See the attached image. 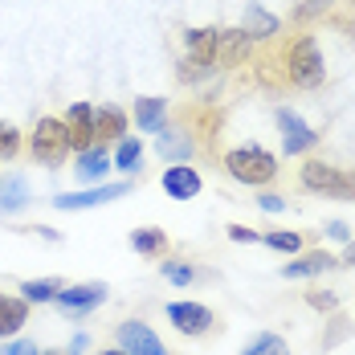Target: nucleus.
<instances>
[{
    "mask_svg": "<svg viewBox=\"0 0 355 355\" xmlns=\"http://www.w3.org/2000/svg\"><path fill=\"white\" fill-rule=\"evenodd\" d=\"M249 53H253V41L245 37V29H216V62L213 66L233 70V66L249 62Z\"/></svg>",
    "mask_w": 355,
    "mask_h": 355,
    "instance_id": "obj_10",
    "label": "nucleus"
},
{
    "mask_svg": "<svg viewBox=\"0 0 355 355\" xmlns=\"http://www.w3.org/2000/svg\"><path fill=\"white\" fill-rule=\"evenodd\" d=\"M62 278H37V282H21V298L37 306V302H53L58 298V290H62Z\"/></svg>",
    "mask_w": 355,
    "mask_h": 355,
    "instance_id": "obj_23",
    "label": "nucleus"
},
{
    "mask_svg": "<svg viewBox=\"0 0 355 355\" xmlns=\"http://www.w3.org/2000/svg\"><path fill=\"white\" fill-rule=\"evenodd\" d=\"M127 135V110L123 107H94V143L107 147V143H119Z\"/></svg>",
    "mask_w": 355,
    "mask_h": 355,
    "instance_id": "obj_13",
    "label": "nucleus"
},
{
    "mask_svg": "<svg viewBox=\"0 0 355 355\" xmlns=\"http://www.w3.org/2000/svg\"><path fill=\"white\" fill-rule=\"evenodd\" d=\"M107 294H110L107 282H78V286H62L53 302L66 319H86L90 311H98L107 302Z\"/></svg>",
    "mask_w": 355,
    "mask_h": 355,
    "instance_id": "obj_5",
    "label": "nucleus"
},
{
    "mask_svg": "<svg viewBox=\"0 0 355 355\" xmlns=\"http://www.w3.org/2000/svg\"><path fill=\"white\" fill-rule=\"evenodd\" d=\"M41 355H66V352H41Z\"/></svg>",
    "mask_w": 355,
    "mask_h": 355,
    "instance_id": "obj_38",
    "label": "nucleus"
},
{
    "mask_svg": "<svg viewBox=\"0 0 355 355\" xmlns=\"http://www.w3.org/2000/svg\"><path fill=\"white\" fill-rule=\"evenodd\" d=\"M29 205V184L25 176H0V213H17Z\"/></svg>",
    "mask_w": 355,
    "mask_h": 355,
    "instance_id": "obj_21",
    "label": "nucleus"
},
{
    "mask_svg": "<svg viewBox=\"0 0 355 355\" xmlns=\"http://www.w3.org/2000/svg\"><path fill=\"white\" fill-rule=\"evenodd\" d=\"M114 339H119V347L127 355H172L164 347V339L147 327L143 319H127L114 327Z\"/></svg>",
    "mask_w": 355,
    "mask_h": 355,
    "instance_id": "obj_7",
    "label": "nucleus"
},
{
    "mask_svg": "<svg viewBox=\"0 0 355 355\" xmlns=\"http://www.w3.org/2000/svg\"><path fill=\"white\" fill-rule=\"evenodd\" d=\"M245 37L249 41H270V37L278 33V17L274 12H266V8H257V4H249L245 8Z\"/></svg>",
    "mask_w": 355,
    "mask_h": 355,
    "instance_id": "obj_20",
    "label": "nucleus"
},
{
    "mask_svg": "<svg viewBox=\"0 0 355 355\" xmlns=\"http://www.w3.org/2000/svg\"><path fill=\"white\" fill-rule=\"evenodd\" d=\"M241 355H290L282 335H274V331H261V335H253L245 343V352Z\"/></svg>",
    "mask_w": 355,
    "mask_h": 355,
    "instance_id": "obj_25",
    "label": "nucleus"
},
{
    "mask_svg": "<svg viewBox=\"0 0 355 355\" xmlns=\"http://www.w3.org/2000/svg\"><path fill=\"white\" fill-rule=\"evenodd\" d=\"M110 168H114V164H110L107 147H98V143H94V147H86V151H78V164H73V176H78V180H90V184H94V180H103V176H107Z\"/></svg>",
    "mask_w": 355,
    "mask_h": 355,
    "instance_id": "obj_17",
    "label": "nucleus"
},
{
    "mask_svg": "<svg viewBox=\"0 0 355 355\" xmlns=\"http://www.w3.org/2000/svg\"><path fill=\"white\" fill-rule=\"evenodd\" d=\"M164 192H168L172 200H192V196L200 192V172L188 168V164H172V168L164 172Z\"/></svg>",
    "mask_w": 355,
    "mask_h": 355,
    "instance_id": "obj_15",
    "label": "nucleus"
},
{
    "mask_svg": "<svg viewBox=\"0 0 355 355\" xmlns=\"http://www.w3.org/2000/svg\"><path fill=\"white\" fill-rule=\"evenodd\" d=\"M225 172L237 180V184H249V188H261L278 176V155L257 147V143H245V147H233L225 155Z\"/></svg>",
    "mask_w": 355,
    "mask_h": 355,
    "instance_id": "obj_2",
    "label": "nucleus"
},
{
    "mask_svg": "<svg viewBox=\"0 0 355 355\" xmlns=\"http://www.w3.org/2000/svg\"><path fill=\"white\" fill-rule=\"evenodd\" d=\"M327 237H335V241H352V229H347L343 220H331V225H327Z\"/></svg>",
    "mask_w": 355,
    "mask_h": 355,
    "instance_id": "obj_34",
    "label": "nucleus"
},
{
    "mask_svg": "<svg viewBox=\"0 0 355 355\" xmlns=\"http://www.w3.org/2000/svg\"><path fill=\"white\" fill-rule=\"evenodd\" d=\"M98 355H127L123 347H110V352H98Z\"/></svg>",
    "mask_w": 355,
    "mask_h": 355,
    "instance_id": "obj_37",
    "label": "nucleus"
},
{
    "mask_svg": "<svg viewBox=\"0 0 355 355\" xmlns=\"http://www.w3.org/2000/svg\"><path fill=\"white\" fill-rule=\"evenodd\" d=\"M21 155V131L12 123H0V159H17Z\"/></svg>",
    "mask_w": 355,
    "mask_h": 355,
    "instance_id": "obj_29",
    "label": "nucleus"
},
{
    "mask_svg": "<svg viewBox=\"0 0 355 355\" xmlns=\"http://www.w3.org/2000/svg\"><path fill=\"white\" fill-rule=\"evenodd\" d=\"M131 114H135V127L139 131H151V135H159L168 127V103L164 98H139Z\"/></svg>",
    "mask_w": 355,
    "mask_h": 355,
    "instance_id": "obj_18",
    "label": "nucleus"
},
{
    "mask_svg": "<svg viewBox=\"0 0 355 355\" xmlns=\"http://www.w3.org/2000/svg\"><path fill=\"white\" fill-rule=\"evenodd\" d=\"M331 4H335V0H302V4L290 12V21H294V25H311L315 17H327V12H331Z\"/></svg>",
    "mask_w": 355,
    "mask_h": 355,
    "instance_id": "obj_27",
    "label": "nucleus"
},
{
    "mask_svg": "<svg viewBox=\"0 0 355 355\" xmlns=\"http://www.w3.org/2000/svg\"><path fill=\"white\" fill-rule=\"evenodd\" d=\"M0 355H41V352H37V343H29V339H12V343L0 347Z\"/></svg>",
    "mask_w": 355,
    "mask_h": 355,
    "instance_id": "obj_31",
    "label": "nucleus"
},
{
    "mask_svg": "<svg viewBox=\"0 0 355 355\" xmlns=\"http://www.w3.org/2000/svg\"><path fill=\"white\" fill-rule=\"evenodd\" d=\"M70 151L73 147H70V135H66V123L53 119V114H41L33 135H29V155L45 168H58V164H66Z\"/></svg>",
    "mask_w": 355,
    "mask_h": 355,
    "instance_id": "obj_3",
    "label": "nucleus"
},
{
    "mask_svg": "<svg viewBox=\"0 0 355 355\" xmlns=\"http://www.w3.org/2000/svg\"><path fill=\"white\" fill-rule=\"evenodd\" d=\"M131 249L143 253V257H164L168 253V233L164 229H151V225L147 229H135L131 233Z\"/></svg>",
    "mask_w": 355,
    "mask_h": 355,
    "instance_id": "obj_22",
    "label": "nucleus"
},
{
    "mask_svg": "<svg viewBox=\"0 0 355 355\" xmlns=\"http://www.w3.org/2000/svg\"><path fill=\"white\" fill-rule=\"evenodd\" d=\"M257 205H261L266 213H282V209H286V200L278 196V192H261V196H257Z\"/></svg>",
    "mask_w": 355,
    "mask_h": 355,
    "instance_id": "obj_33",
    "label": "nucleus"
},
{
    "mask_svg": "<svg viewBox=\"0 0 355 355\" xmlns=\"http://www.w3.org/2000/svg\"><path fill=\"white\" fill-rule=\"evenodd\" d=\"M168 322L176 327L180 335H209L216 327V315L205 302H168Z\"/></svg>",
    "mask_w": 355,
    "mask_h": 355,
    "instance_id": "obj_8",
    "label": "nucleus"
},
{
    "mask_svg": "<svg viewBox=\"0 0 355 355\" xmlns=\"http://www.w3.org/2000/svg\"><path fill=\"white\" fill-rule=\"evenodd\" d=\"M302 188L315 192V196H335V200H355V176L352 172H339L335 164H322V159H306L302 164Z\"/></svg>",
    "mask_w": 355,
    "mask_h": 355,
    "instance_id": "obj_4",
    "label": "nucleus"
},
{
    "mask_svg": "<svg viewBox=\"0 0 355 355\" xmlns=\"http://www.w3.org/2000/svg\"><path fill=\"white\" fill-rule=\"evenodd\" d=\"M159 274H164V282H172V286H192L196 282V266H188V261H164Z\"/></svg>",
    "mask_w": 355,
    "mask_h": 355,
    "instance_id": "obj_28",
    "label": "nucleus"
},
{
    "mask_svg": "<svg viewBox=\"0 0 355 355\" xmlns=\"http://www.w3.org/2000/svg\"><path fill=\"white\" fill-rule=\"evenodd\" d=\"M306 302H311L315 311H335V306H339V294H331V290H311Z\"/></svg>",
    "mask_w": 355,
    "mask_h": 355,
    "instance_id": "obj_30",
    "label": "nucleus"
},
{
    "mask_svg": "<svg viewBox=\"0 0 355 355\" xmlns=\"http://www.w3.org/2000/svg\"><path fill=\"white\" fill-rule=\"evenodd\" d=\"M339 261L327 249H311V253H294V261L282 266V278H319L327 270H335Z\"/></svg>",
    "mask_w": 355,
    "mask_h": 355,
    "instance_id": "obj_12",
    "label": "nucleus"
},
{
    "mask_svg": "<svg viewBox=\"0 0 355 355\" xmlns=\"http://www.w3.org/2000/svg\"><path fill=\"white\" fill-rule=\"evenodd\" d=\"M261 245H270V249H278V253H302V233H294V229H274V233H261Z\"/></svg>",
    "mask_w": 355,
    "mask_h": 355,
    "instance_id": "obj_26",
    "label": "nucleus"
},
{
    "mask_svg": "<svg viewBox=\"0 0 355 355\" xmlns=\"http://www.w3.org/2000/svg\"><path fill=\"white\" fill-rule=\"evenodd\" d=\"M62 123H66V135H70L73 151L94 147V107H90V103H73Z\"/></svg>",
    "mask_w": 355,
    "mask_h": 355,
    "instance_id": "obj_11",
    "label": "nucleus"
},
{
    "mask_svg": "<svg viewBox=\"0 0 355 355\" xmlns=\"http://www.w3.org/2000/svg\"><path fill=\"white\" fill-rule=\"evenodd\" d=\"M127 192H131V180L94 184V188H86V192H62V196H53V209H62V213H78V209L110 205V200H119V196H127Z\"/></svg>",
    "mask_w": 355,
    "mask_h": 355,
    "instance_id": "obj_6",
    "label": "nucleus"
},
{
    "mask_svg": "<svg viewBox=\"0 0 355 355\" xmlns=\"http://www.w3.org/2000/svg\"><path fill=\"white\" fill-rule=\"evenodd\" d=\"M339 266H355V237L347 241V253H343V261H339Z\"/></svg>",
    "mask_w": 355,
    "mask_h": 355,
    "instance_id": "obj_36",
    "label": "nucleus"
},
{
    "mask_svg": "<svg viewBox=\"0 0 355 355\" xmlns=\"http://www.w3.org/2000/svg\"><path fill=\"white\" fill-rule=\"evenodd\" d=\"M139 159H143V143L123 135V139H119V151H114V168H119V172H127V176H135V172L143 168Z\"/></svg>",
    "mask_w": 355,
    "mask_h": 355,
    "instance_id": "obj_24",
    "label": "nucleus"
},
{
    "mask_svg": "<svg viewBox=\"0 0 355 355\" xmlns=\"http://www.w3.org/2000/svg\"><path fill=\"white\" fill-rule=\"evenodd\" d=\"M278 127H282L286 155H302V151H311V147L319 143V131H311V127H306V119H302V114H294L290 107L278 110Z\"/></svg>",
    "mask_w": 355,
    "mask_h": 355,
    "instance_id": "obj_9",
    "label": "nucleus"
},
{
    "mask_svg": "<svg viewBox=\"0 0 355 355\" xmlns=\"http://www.w3.org/2000/svg\"><path fill=\"white\" fill-rule=\"evenodd\" d=\"M86 347H90V339H86V335H78V339L70 343V352H66V355H82Z\"/></svg>",
    "mask_w": 355,
    "mask_h": 355,
    "instance_id": "obj_35",
    "label": "nucleus"
},
{
    "mask_svg": "<svg viewBox=\"0 0 355 355\" xmlns=\"http://www.w3.org/2000/svg\"><path fill=\"white\" fill-rule=\"evenodd\" d=\"M274 66L282 70V86H298V90H315L327 78V66H322L319 41L311 33H298L282 45V53L274 58Z\"/></svg>",
    "mask_w": 355,
    "mask_h": 355,
    "instance_id": "obj_1",
    "label": "nucleus"
},
{
    "mask_svg": "<svg viewBox=\"0 0 355 355\" xmlns=\"http://www.w3.org/2000/svg\"><path fill=\"white\" fill-rule=\"evenodd\" d=\"M229 241L253 245V241H261V233H253V229H245V225H229Z\"/></svg>",
    "mask_w": 355,
    "mask_h": 355,
    "instance_id": "obj_32",
    "label": "nucleus"
},
{
    "mask_svg": "<svg viewBox=\"0 0 355 355\" xmlns=\"http://www.w3.org/2000/svg\"><path fill=\"white\" fill-rule=\"evenodd\" d=\"M155 147H159V155H164L168 164H184V159L196 151V143H192V135H188L184 127H164Z\"/></svg>",
    "mask_w": 355,
    "mask_h": 355,
    "instance_id": "obj_16",
    "label": "nucleus"
},
{
    "mask_svg": "<svg viewBox=\"0 0 355 355\" xmlns=\"http://www.w3.org/2000/svg\"><path fill=\"white\" fill-rule=\"evenodd\" d=\"M184 49H188L184 62L209 70L216 62V29H188V33H184Z\"/></svg>",
    "mask_w": 355,
    "mask_h": 355,
    "instance_id": "obj_14",
    "label": "nucleus"
},
{
    "mask_svg": "<svg viewBox=\"0 0 355 355\" xmlns=\"http://www.w3.org/2000/svg\"><path fill=\"white\" fill-rule=\"evenodd\" d=\"M29 319V302L25 298H12V294H0V339H12Z\"/></svg>",
    "mask_w": 355,
    "mask_h": 355,
    "instance_id": "obj_19",
    "label": "nucleus"
}]
</instances>
